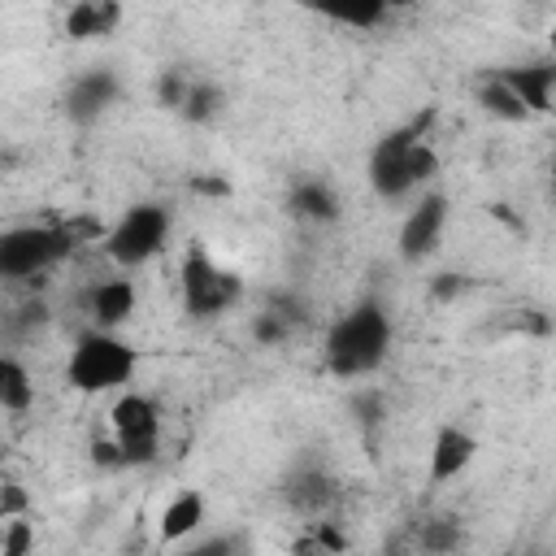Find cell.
<instances>
[{"label": "cell", "mask_w": 556, "mask_h": 556, "mask_svg": "<svg viewBox=\"0 0 556 556\" xmlns=\"http://www.w3.org/2000/svg\"><path fill=\"white\" fill-rule=\"evenodd\" d=\"M91 465H96V469H109V473L122 469V456H117V447H113L109 434H96V439H91Z\"/></svg>", "instance_id": "obj_28"}, {"label": "cell", "mask_w": 556, "mask_h": 556, "mask_svg": "<svg viewBox=\"0 0 556 556\" xmlns=\"http://www.w3.org/2000/svg\"><path fill=\"white\" fill-rule=\"evenodd\" d=\"M0 460H4V443H0Z\"/></svg>", "instance_id": "obj_31"}, {"label": "cell", "mask_w": 556, "mask_h": 556, "mask_svg": "<svg viewBox=\"0 0 556 556\" xmlns=\"http://www.w3.org/2000/svg\"><path fill=\"white\" fill-rule=\"evenodd\" d=\"M139 308V287L130 274H109V278H96L87 291H83V313H87V326L91 330H113L122 334V326L135 317Z\"/></svg>", "instance_id": "obj_11"}, {"label": "cell", "mask_w": 556, "mask_h": 556, "mask_svg": "<svg viewBox=\"0 0 556 556\" xmlns=\"http://www.w3.org/2000/svg\"><path fill=\"white\" fill-rule=\"evenodd\" d=\"M278 495H282L287 513H295V517L308 526V521L334 517V508H339V500H343V486H339V478H334L326 465L304 460V465H295V469L282 473Z\"/></svg>", "instance_id": "obj_10"}, {"label": "cell", "mask_w": 556, "mask_h": 556, "mask_svg": "<svg viewBox=\"0 0 556 556\" xmlns=\"http://www.w3.org/2000/svg\"><path fill=\"white\" fill-rule=\"evenodd\" d=\"M239 300H243V278L226 269L217 256H208V248L187 243L178 261V304L187 321H222L226 313L239 308Z\"/></svg>", "instance_id": "obj_6"}, {"label": "cell", "mask_w": 556, "mask_h": 556, "mask_svg": "<svg viewBox=\"0 0 556 556\" xmlns=\"http://www.w3.org/2000/svg\"><path fill=\"white\" fill-rule=\"evenodd\" d=\"M191 78H195V74H191L187 65H165V70L156 74V83H152L156 104H161V109H169V113H178V109H182V100H187Z\"/></svg>", "instance_id": "obj_24"}, {"label": "cell", "mask_w": 556, "mask_h": 556, "mask_svg": "<svg viewBox=\"0 0 556 556\" xmlns=\"http://www.w3.org/2000/svg\"><path fill=\"white\" fill-rule=\"evenodd\" d=\"M169 235H174V208L161 200H135L100 235V248L117 274H135L169 248Z\"/></svg>", "instance_id": "obj_5"}, {"label": "cell", "mask_w": 556, "mask_h": 556, "mask_svg": "<svg viewBox=\"0 0 556 556\" xmlns=\"http://www.w3.org/2000/svg\"><path fill=\"white\" fill-rule=\"evenodd\" d=\"M391 348H395V317H391L387 300L361 295L343 313H334V321L326 326L321 361H326L330 378L356 382V378L378 374L387 365Z\"/></svg>", "instance_id": "obj_1"}, {"label": "cell", "mask_w": 556, "mask_h": 556, "mask_svg": "<svg viewBox=\"0 0 556 556\" xmlns=\"http://www.w3.org/2000/svg\"><path fill=\"white\" fill-rule=\"evenodd\" d=\"M426 122L430 117H413V122L387 130L369 148V156H365V182H369V191L378 200H387V204L417 200L439 178V152L426 139Z\"/></svg>", "instance_id": "obj_2"}, {"label": "cell", "mask_w": 556, "mask_h": 556, "mask_svg": "<svg viewBox=\"0 0 556 556\" xmlns=\"http://www.w3.org/2000/svg\"><path fill=\"white\" fill-rule=\"evenodd\" d=\"M495 74L517 96V104L526 109V117H547L552 113V100H556V61L552 56L521 61V65H500Z\"/></svg>", "instance_id": "obj_13"}, {"label": "cell", "mask_w": 556, "mask_h": 556, "mask_svg": "<svg viewBox=\"0 0 556 556\" xmlns=\"http://www.w3.org/2000/svg\"><path fill=\"white\" fill-rule=\"evenodd\" d=\"M478 434L473 430H465V426H456V421H443L439 430H434V439H430V469H426V478H430V486H447V482H456L473 460H478Z\"/></svg>", "instance_id": "obj_15"}, {"label": "cell", "mask_w": 556, "mask_h": 556, "mask_svg": "<svg viewBox=\"0 0 556 556\" xmlns=\"http://www.w3.org/2000/svg\"><path fill=\"white\" fill-rule=\"evenodd\" d=\"M447 222H452V200H447L443 191H434V187L421 191V195L408 204V213H404V222H400V235H395L400 261H404V265L430 261V256L443 248Z\"/></svg>", "instance_id": "obj_9"}, {"label": "cell", "mask_w": 556, "mask_h": 556, "mask_svg": "<svg viewBox=\"0 0 556 556\" xmlns=\"http://www.w3.org/2000/svg\"><path fill=\"white\" fill-rule=\"evenodd\" d=\"M178 556H243V539L235 530H208L178 547Z\"/></svg>", "instance_id": "obj_25"}, {"label": "cell", "mask_w": 556, "mask_h": 556, "mask_svg": "<svg viewBox=\"0 0 556 556\" xmlns=\"http://www.w3.org/2000/svg\"><path fill=\"white\" fill-rule=\"evenodd\" d=\"M139 374V348L113 330L83 326L65 356V387L78 395H122Z\"/></svg>", "instance_id": "obj_4"}, {"label": "cell", "mask_w": 556, "mask_h": 556, "mask_svg": "<svg viewBox=\"0 0 556 556\" xmlns=\"http://www.w3.org/2000/svg\"><path fill=\"white\" fill-rule=\"evenodd\" d=\"M122 17H126V9H122L117 0H78V4H70L61 30H65V39H74V43H96V39L117 35Z\"/></svg>", "instance_id": "obj_17"}, {"label": "cell", "mask_w": 556, "mask_h": 556, "mask_svg": "<svg viewBox=\"0 0 556 556\" xmlns=\"http://www.w3.org/2000/svg\"><path fill=\"white\" fill-rule=\"evenodd\" d=\"M308 321V300L295 291H274L248 321V334L256 348H282L287 339H295Z\"/></svg>", "instance_id": "obj_12"}, {"label": "cell", "mask_w": 556, "mask_h": 556, "mask_svg": "<svg viewBox=\"0 0 556 556\" xmlns=\"http://www.w3.org/2000/svg\"><path fill=\"white\" fill-rule=\"evenodd\" d=\"M35 378L26 369V361L17 352H4L0 348V413L17 417V413H30L35 408Z\"/></svg>", "instance_id": "obj_21"}, {"label": "cell", "mask_w": 556, "mask_h": 556, "mask_svg": "<svg viewBox=\"0 0 556 556\" xmlns=\"http://www.w3.org/2000/svg\"><path fill=\"white\" fill-rule=\"evenodd\" d=\"M104 226L96 222H22L0 230V282L30 287L35 278L65 265L87 239H100Z\"/></svg>", "instance_id": "obj_3"}, {"label": "cell", "mask_w": 556, "mask_h": 556, "mask_svg": "<svg viewBox=\"0 0 556 556\" xmlns=\"http://www.w3.org/2000/svg\"><path fill=\"white\" fill-rule=\"evenodd\" d=\"M52 326V304L35 291L17 295L13 304L0 308V348L13 352V348H30L35 339H43V330Z\"/></svg>", "instance_id": "obj_16"}, {"label": "cell", "mask_w": 556, "mask_h": 556, "mask_svg": "<svg viewBox=\"0 0 556 556\" xmlns=\"http://www.w3.org/2000/svg\"><path fill=\"white\" fill-rule=\"evenodd\" d=\"M0 556H35V526L26 517H9L0 530Z\"/></svg>", "instance_id": "obj_27"}, {"label": "cell", "mask_w": 556, "mask_h": 556, "mask_svg": "<svg viewBox=\"0 0 556 556\" xmlns=\"http://www.w3.org/2000/svg\"><path fill=\"white\" fill-rule=\"evenodd\" d=\"M291 556H348V534L339 530L334 517H326V521H308L304 534L295 539Z\"/></svg>", "instance_id": "obj_23"}, {"label": "cell", "mask_w": 556, "mask_h": 556, "mask_svg": "<svg viewBox=\"0 0 556 556\" xmlns=\"http://www.w3.org/2000/svg\"><path fill=\"white\" fill-rule=\"evenodd\" d=\"M226 109H230L226 87H222L217 78L195 74V78H191V87H187V100H182L178 117H182L187 126H217V122L226 117Z\"/></svg>", "instance_id": "obj_20"}, {"label": "cell", "mask_w": 556, "mask_h": 556, "mask_svg": "<svg viewBox=\"0 0 556 556\" xmlns=\"http://www.w3.org/2000/svg\"><path fill=\"white\" fill-rule=\"evenodd\" d=\"M122 96H126V78H122L117 65H87L65 83L61 113L74 126H96L122 104Z\"/></svg>", "instance_id": "obj_8"}, {"label": "cell", "mask_w": 556, "mask_h": 556, "mask_svg": "<svg viewBox=\"0 0 556 556\" xmlns=\"http://www.w3.org/2000/svg\"><path fill=\"white\" fill-rule=\"evenodd\" d=\"M465 291V278L460 274H439L434 278V300H452V295H460Z\"/></svg>", "instance_id": "obj_29"}, {"label": "cell", "mask_w": 556, "mask_h": 556, "mask_svg": "<svg viewBox=\"0 0 556 556\" xmlns=\"http://www.w3.org/2000/svg\"><path fill=\"white\" fill-rule=\"evenodd\" d=\"M465 539V526L456 513H434V517H421L413 530H408V552L413 556H452Z\"/></svg>", "instance_id": "obj_19"}, {"label": "cell", "mask_w": 556, "mask_h": 556, "mask_svg": "<svg viewBox=\"0 0 556 556\" xmlns=\"http://www.w3.org/2000/svg\"><path fill=\"white\" fill-rule=\"evenodd\" d=\"M109 439L122 456V469H148L161 460L165 413L148 391H122L109 404Z\"/></svg>", "instance_id": "obj_7"}, {"label": "cell", "mask_w": 556, "mask_h": 556, "mask_svg": "<svg viewBox=\"0 0 556 556\" xmlns=\"http://www.w3.org/2000/svg\"><path fill=\"white\" fill-rule=\"evenodd\" d=\"M326 17L339 22V26H352V30H374V26H382L391 17V4H382V0L348 4V9H326Z\"/></svg>", "instance_id": "obj_26"}, {"label": "cell", "mask_w": 556, "mask_h": 556, "mask_svg": "<svg viewBox=\"0 0 556 556\" xmlns=\"http://www.w3.org/2000/svg\"><path fill=\"white\" fill-rule=\"evenodd\" d=\"M282 204H287V217H295L300 226H334V222L343 217V195H339V187H334L330 178H321V174L295 178V182L287 187Z\"/></svg>", "instance_id": "obj_14"}, {"label": "cell", "mask_w": 556, "mask_h": 556, "mask_svg": "<svg viewBox=\"0 0 556 556\" xmlns=\"http://www.w3.org/2000/svg\"><path fill=\"white\" fill-rule=\"evenodd\" d=\"M9 165H13V156H9V152H4V148H0V178H4V174H9Z\"/></svg>", "instance_id": "obj_30"}, {"label": "cell", "mask_w": 556, "mask_h": 556, "mask_svg": "<svg viewBox=\"0 0 556 556\" xmlns=\"http://www.w3.org/2000/svg\"><path fill=\"white\" fill-rule=\"evenodd\" d=\"M473 100H478V109H482L486 117H500V122H530V117H526V109H521V104H517V96L500 83V74H495V70H486V74L478 78Z\"/></svg>", "instance_id": "obj_22"}, {"label": "cell", "mask_w": 556, "mask_h": 556, "mask_svg": "<svg viewBox=\"0 0 556 556\" xmlns=\"http://www.w3.org/2000/svg\"><path fill=\"white\" fill-rule=\"evenodd\" d=\"M208 521V508H204V495L200 491H178L165 508H161V526H156V539L169 547V543H187L200 534V526Z\"/></svg>", "instance_id": "obj_18"}]
</instances>
